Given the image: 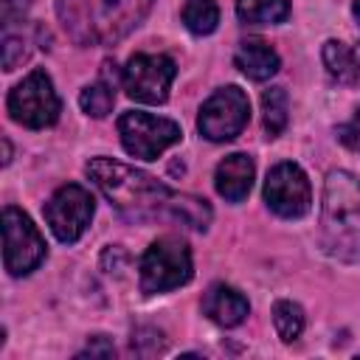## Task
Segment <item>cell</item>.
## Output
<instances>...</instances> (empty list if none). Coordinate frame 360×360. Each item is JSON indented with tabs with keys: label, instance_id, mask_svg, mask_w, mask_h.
<instances>
[{
	"label": "cell",
	"instance_id": "1",
	"mask_svg": "<svg viewBox=\"0 0 360 360\" xmlns=\"http://www.w3.org/2000/svg\"><path fill=\"white\" fill-rule=\"evenodd\" d=\"M87 174L104 191V197L132 222L169 214V202L174 194L158 177L141 169H132L110 158H93L87 163Z\"/></svg>",
	"mask_w": 360,
	"mask_h": 360
},
{
	"label": "cell",
	"instance_id": "2",
	"mask_svg": "<svg viewBox=\"0 0 360 360\" xmlns=\"http://www.w3.org/2000/svg\"><path fill=\"white\" fill-rule=\"evenodd\" d=\"M152 0H56V14L79 45H112L149 14Z\"/></svg>",
	"mask_w": 360,
	"mask_h": 360
},
{
	"label": "cell",
	"instance_id": "3",
	"mask_svg": "<svg viewBox=\"0 0 360 360\" xmlns=\"http://www.w3.org/2000/svg\"><path fill=\"white\" fill-rule=\"evenodd\" d=\"M321 236L329 256L360 262V180L352 172L335 169L326 174Z\"/></svg>",
	"mask_w": 360,
	"mask_h": 360
},
{
	"label": "cell",
	"instance_id": "4",
	"mask_svg": "<svg viewBox=\"0 0 360 360\" xmlns=\"http://www.w3.org/2000/svg\"><path fill=\"white\" fill-rule=\"evenodd\" d=\"M191 278V250L177 236L155 239L141 259V290L146 295L166 292Z\"/></svg>",
	"mask_w": 360,
	"mask_h": 360
},
{
	"label": "cell",
	"instance_id": "5",
	"mask_svg": "<svg viewBox=\"0 0 360 360\" xmlns=\"http://www.w3.org/2000/svg\"><path fill=\"white\" fill-rule=\"evenodd\" d=\"M8 115L28 127V129H45L59 118V96L51 84V76L45 70H31L11 93H8Z\"/></svg>",
	"mask_w": 360,
	"mask_h": 360
},
{
	"label": "cell",
	"instance_id": "6",
	"mask_svg": "<svg viewBox=\"0 0 360 360\" xmlns=\"http://www.w3.org/2000/svg\"><path fill=\"white\" fill-rule=\"evenodd\" d=\"M45 259V239L37 225L14 205L3 208V262L11 276H28Z\"/></svg>",
	"mask_w": 360,
	"mask_h": 360
},
{
	"label": "cell",
	"instance_id": "7",
	"mask_svg": "<svg viewBox=\"0 0 360 360\" xmlns=\"http://www.w3.org/2000/svg\"><path fill=\"white\" fill-rule=\"evenodd\" d=\"M118 135L127 155L141 160H158V155L180 141V127L169 118H158L141 110H129L118 118Z\"/></svg>",
	"mask_w": 360,
	"mask_h": 360
},
{
	"label": "cell",
	"instance_id": "8",
	"mask_svg": "<svg viewBox=\"0 0 360 360\" xmlns=\"http://www.w3.org/2000/svg\"><path fill=\"white\" fill-rule=\"evenodd\" d=\"M174 76L177 68L166 53H135L127 62L121 82L129 98L143 104H163L169 98V87Z\"/></svg>",
	"mask_w": 360,
	"mask_h": 360
},
{
	"label": "cell",
	"instance_id": "9",
	"mask_svg": "<svg viewBox=\"0 0 360 360\" xmlns=\"http://www.w3.org/2000/svg\"><path fill=\"white\" fill-rule=\"evenodd\" d=\"M248 118H250V101L245 90H239L236 84H228L202 104L197 127L208 141L222 143V141H233L245 129Z\"/></svg>",
	"mask_w": 360,
	"mask_h": 360
},
{
	"label": "cell",
	"instance_id": "10",
	"mask_svg": "<svg viewBox=\"0 0 360 360\" xmlns=\"http://www.w3.org/2000/svg\"><path fill=\"white\" fill-rule=\"evenodd\" d=\"M93 211H96V200L87 188L76 186V183H68L62 188H56V194L45 202V219L53 231V236L65 245L76 242L90 219H93Z\"/></svg>",
	"mask_w": 360,
	"mask_h": 360
},
{
	"label": "cell",
	"instance_id": "11",
	"mask_svg": "<svg viewBox=\"0 0 360 360\" xmlns=\"http://www.w3.org/2000/svg\"><path fill=\"white\" fill-rule=\"evenodd\" d=\"M264 202L284 219H298L309 211L312 188L298 163H276L264 180Z\"/></svg>",
	"mask_w": 360,
	"mask_h": 360
},
{
	"label": "cell",
	"instance_id": "12",
	"mask_svg": "<svg viewBox=\"0 0 360 360\" xmlns=\"http://www.w3.org/2000/svg\"><path fill=\"white\" fill-rule=\"evenodd\" d=\"M253 174H256L253 160L242 152H233L225 160H219L217 174H214V186L228 202H242L253 186Z\"/></svg>",
	"mask_w": 360,
	"mask_h": 360
},
{
	"label": "cell",
	"instance_id": "13",
	"mask_svg": "<svg viewBox=\"0 0 360 360\" xmlns=\"http://www.w3.org/2000/svg\"><path fill=\"white\" fill-rule=\"evenodd\" d=\"M248 309H250L248 298L239 290L228 287V284H211L208 292L202 295V312L214 323H219V326H236V323H242L248 318Z\"/></svg>",
	"mask_w": 360,
	"mask_h": 360
},
{
	"label": "cell",
	"instance_id": "14",
	"mask_svg": "<svg viewBox=\"0 0 360 360\" xmlns=\"http://www.w3.org/2000/svg\"><path fill=\"white\" fill-rule=\"evenodd\" d=\"M233 62H236V68L248 79H256V82H264V79H270L278 70V53L267 42H262V39L242 42L236 56H233Z\"/></svg>",
	"mask_w": 360,
	"mask_h": 360
},
{
	"label": "cell",
	"instance_id": "15",
	"mask_svg": "<svg viewBox=\"0 0 360 360\" xmlns=\"http://www.w3.org/2000/svg\"><path fill=\"white\" fill-rule=\"evenodd\" d=\"M321 56H323V65H326L329 76L338 79L340 84H354L360 79V62H357L354 51L346 42H338V39L323 42Z\"/></svg>",
	"mask_w": 360,
	"mask_h": 360
},
{
	"label": "cell",
	"instance_id": "16",
	"mask_svg": "<svg viewBox=\"0 0 360 360\" xmlns=\"http://www.w3.org/2000/svg\"><path fill=\"white\" fill-rule=\"evenodd\" d=\"M236 14L242 22H250V25L281 22L290 14V3L287 0H236Z\"/></svg>",
	"mask_w": 360,
	"mask_h": 360
},
{
	"label": "cell",
	"instance_id": "17",
	"mask_svg": "<svg viewBox=\"0 0 360 360\" xmlns=\"http://www.w3.org/2000/svg\"><path fill=\"white\" fill-rule=\"evenodd\" d=\"M169 217L194 228V231H205L211 222V208L205 200L191 197V194H174L169 202Z\"/></svg>",
	"mask_w": 360,
	"mask_h": 360
},
{
	"label": "cell",
	"instance_id": "18",
	"mask_svg": "<svg viewBox=\"0 0 360 360\" xmlns=\"http://www.w3.org/2000/svg\"><path fill=\"white\" fill-rule=\"evenodd\" d=\"M112 101H115V87L110 82V73L104 68V79L96 82V84H87L82 93H79V104L87 115L93 118H104L110 110H112Z\"/></svg>",
	"mask_w": 360,
	"mask_h": 360
},
{
	"label": "cell",
	"instance_id": "19",
	"mask_svg": "<svg viewBox=\"0 0 360 360\" xmlns=\"http://www.w3.org/2000/svg\"><path fill=\"white\" fill-rule=\"evenodd\" d=\"M183 22L191 34H211L219 22V8L214 0H188L183 6Z\"/></svg>",
	"mask_w": 360,
	"mask_h": 360
},
{
	"label": "cell",
	"instance_id": "20",
	"mask_svg": "<svg viewBox=\"0 0 360 360\" xmlns=\"http://www.w3.org/2000/svg\"><path fill=\"white\" fill-rule=\"evenodd\" d=\"M262 118L270 138H276L287 127V93L284 87H270L262 96Z\"/></svg>",
	"mask_w": 360,
	"mask_h": 360
},
{
	"label": "cell",
	"instance_id": "21",
	"mask_svg": "<svg viewBox=\"0 0 360 360\" xmlns=\"http://www.w3.org/2000/svg\"><path fill=\"white\" fill-rule=\"evenodd\" d=\"M273 323H276V332L281 340H295L304 329V309L292 301H276L273 307Z\"/></svg>",
	"mask_w": 360,
	"mask_h": 360
},
{
	"label": "cell",
	"instance_id": "22",
	"mask_svg": "<svg viewBox=\"0 0 360 360\" xmlns=\"http://www.w3.org/2000/svg\"><path fill=\"white\" fill-rule=\"evenodd\" d=\"M28 59V48H25V39L22 37H6L3 39V68L6 70H14L20 62Z\"/></svg>",
	"mask_w": 360,
	"mask_h": 360
},
{
	"label": "cell",
	"instance_id": "23",
	"mask_svg": "<svg viewBox=\"0 0 360 360\" xmlns=\"http://www.w3.org/2000/svg\"><path fill=\"white\" fill-rule=\"evenodd\" d=\"M338 141L346 143L349 149L360 152V110H354V115L338 127Z\"/></svg>",
	"mask_w": 360,
	"mask_h": 360
},
{
	"label": "cell",
	"instance_id": "24",
	"mask_svg": "<svg viewBox=\"0 0 360 360\" xmlns=\"http://www.w3.org/2000/svg\"><path fill=\"white\" fill-rule=\"evenodd\" d=\"M0 6H3V25H11L31 8V0H3Z\"/></svg>",
	"mask_w": 360,
	"mask_h": 360
},
{
	"label": "cell",
	"instance_id": "25",
	"mask_svg": "<svg viewBox=\"0 0 360 360\" xmlns=\"http://www.w3.org/2000/svg\"><path fill=\"white\" fill-rule=\"evenodd\" d=\"M84 354H90V357H93V354H104V357H112V354H115V349H112V343H107L104 338H96L93 343H87V349L82 352V357H84Z\"/></svg>",
	"mask_w": 360,
	"mask_h": 360
},
{
	"label": "cell",
	"instance_id": "26",
	"mask_svg": "<svg viewBox=\"0 0 360 360\" xmlns=\"http://www.w3.org/2000/svg\"><path fill=\"white\" fill-rule=\"evenodd\" d=\"M354 17H357V22H360V0H354Z\"/></svg>",
	"mask_w": 360,
	"mask_h": 360
}]
</instances>
